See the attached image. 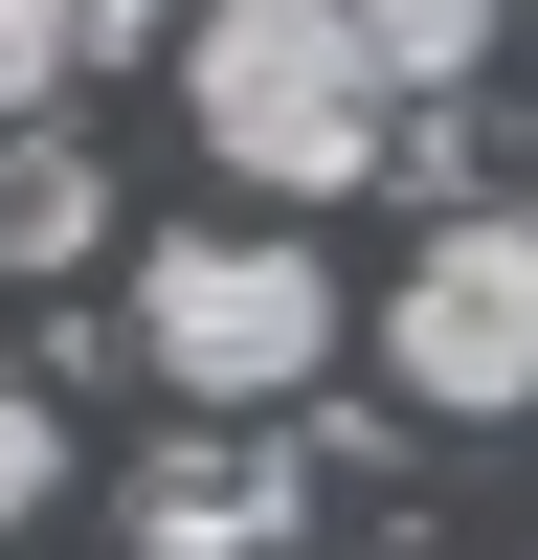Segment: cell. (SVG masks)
Returning a JSON list of instances; mask_svg holds the SVG:
<instances>
[{
	"instance_id": "obj_1",
	"label": "cell",
	"mask_w": 538,
	"mask_h": 560,
	"mask_svg": "<svg viewBox=\"0 0 538 560\" xmlns=\"http://www.w3.org/2000/svg\"><path fill=\"white\" fill-rule=\"evenodd\" d=\"M404 90L359 68L314 0H179V135H202L224 179H269V202H337L359 158H382Z\"/></svg>"
},
{
	"instance_id": "obj_2",
	"label": "cell",
	"mask_w": 538,
	"mask_h": 560,
	"mask_svg": "<svg viewBox=\"0 0 538 560\" xmlns=\"http://www.w3.org/2000/svg\"><path fill=\"white\" fill-rule=\"evenodd\" d=\"M134 359H157L179 404H292L314 359H337V269H314L292 224H179V247L134 269Z\"/></svg>"
},
{
	"instance_id": "obj_3",
	"label": "cell",
	"mask_w": 538,
	"mask_h": 560,
	"mask_svg": "<svg viewBox=\"0 0 538 560\" xmlns=\"http://www.w3.org/2000/svg\"><path fill=\"white\" fill-rule=\"evenodd\" d=\"M382 359H404L426 427H516L538 404V224L516 202H448L426 247H404V292H382Z\"/></svg>"
},
{
	"instance_id": "obj_4",
	"label": "cell",
	"mask_w": 538,
	"mask_h": 560,
	"mask_svg": "<svg viewBox=\"0 0 538 560\" xmlns=\"http://www.w3.org/2000/svg\"><path fill=\"white\" fill-rule=\"evenodd\" d=\"M314 448H157L134 471V560H292Z\"/></svg>"
},
{
	"instance_id": "obj_5",
	"label": "cell",
	"mask_w": 538,
	"mask_h": 560,
	"mask_svg": "<svg viewBox=\"0 0 538 560\" xmlns=\"http://www.w3.org/2000/svg\"><path fill=\"white\" fill-rule=\"evenodd\" d=\"M314 23H337V45H359V68H382V90H471L516 0H314Z\"/></svg>"
},
{
	"instance_id": "obj_6",
	"label": "cell",
	"mask_w": 538,
	"mask_h": 560,
	"mask_svg": "<svg viewBox=\"0 0 538 560\" xmlns=\"http://www.w3.org/2000/svg\"><path fill=\"white\" fill-rule=\"evenodd\" d=\"M90 224H113V179L68 135H0V269H90Z\"/></svg>"
},
{
	"instance_id": "obj_7",
	"label": "cell",
	"mask_w": 538,
	"mask_h": 560,
	"mask_svg": "<svg viewBox=\"0 0 538 560\" xmlns=\"http://www.w3.org/2000/svg\"><path fill=\"white\" fill-rule=\"evenodd\" d=\"M68 68H90V23H68V0H0V135H45V113H68Z\"/></svg>"
},
{
	"instance_id": "obj_8",
	"label": "cell",
	"mask_w": 538,
	"mask_h": 560,
	"mask_svg": "<svg viewBox=\"0 0 538 560\" xmlns=\"http://www.w3.org/2000/svg\"><path fill=\"white\" fill-rule=\"evenodd\" d=\"M45 493H68V404H23V382H0V538H23Z\"/></svg>"
},
{
	"instance_id": "obj_9",
	"label": "cell",
	"mask_w": 538,
	"mask_h": 560,
	"mask_svg": "<svg viewBox=\"0 0 538 560\" xmlns=\"http://www.w3.org/2000/svg\"><path fill=\"white\" fill-rule=\"evenodd\" d=\"M68 23H90V45H157V23H179V0H68Z\"/></svg>"
}]
</instances>
